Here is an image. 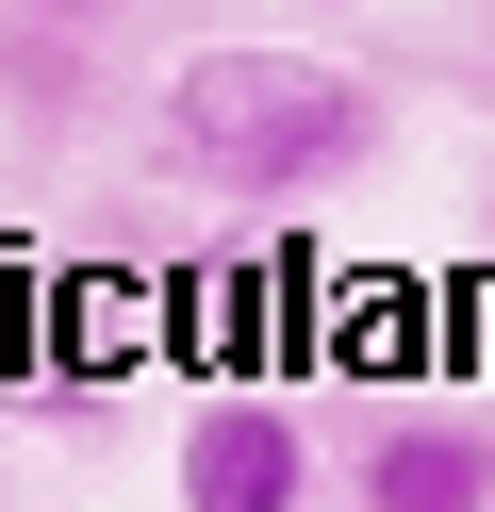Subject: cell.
<instances>
[{
    "mask_svg": "<svg viewBox=\"0 0 495 512\" xmlns=\"http://www.w3.org/2000/svg\"><path fill=\"white\" fill-rule=\"evenodd\" d=\"M380 133H396L380 67H347V50H264V34L182 50L165 100H149V166L198 182V199H330V182L380 166Z\"/></svg>",
    "mask_w": 495,
    "mask_h": 512,
    "instance_id": "6da1fadb",
    "label": "cell"
},
{
    "mask_svg": "<svg viewBox=\"0 0 495 512\" xmlns=\"http://www.w3.org/2000/svg\"><path fill=\"white\" fill-rule=\"evenodd\" d=\"M314 430H297V397H248V380H231V397H198L182 413V446H165V496L182 512H314Z\"/></svg>",
    "mask_w": 495,
    "mask_h": 512,
    "instance_id": "7a4b0ae2",
    "label": "cell"
},
{
    "mask_svg": "<svg viewBox=\"0 0 495 512\" xmlns=\"http://www.w3.org/2000/svg\"><path fill=\"white\" fill-rule=\"evenodd\" d=\"M347 512H495V413H479V397H396V413H363Z\"/></svg>",
    "mask_w": 495,
    "mask_h": 512,
    "instance_id": "3957f363",
    "label": "cell"
},
{
    "mask_svg": "<svg viewBox=\"0 0 495 512\" xmlns=\"http://www.w3.org/2000/svg\"><path fill=\"white\" fill-rule=\"evenodd\" d=\"M50 17H116V0H50Z\"/></svg>",
    "mask_w": 495,
    "mask_h": 512,
    "instance_id": "277c9868",
    "label": "cell"
},
{
    "mask_svg": "<svg viewBox=\"0 0 495 512\" xmlns=\"http://www.w3.org/2000/svg\"><path fill=\"white\" fill-rule=\"evenodd\" d=\"M479 17H495V0H479Z\"/></svg>",
    "mask_w": 495,
    "mask_h": 512,
    "instance_id": "5b68a950",
    "label": "cell"
}]
</instances>
